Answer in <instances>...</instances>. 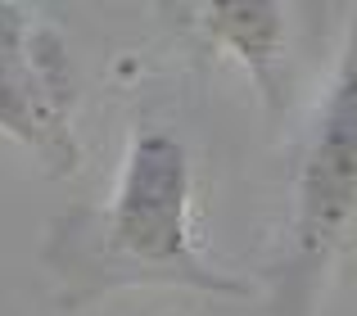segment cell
Wrapping results in <instances>:
<instances>
[{
    "label": "cell",
    "mask_w": 357,
    "mask_h": 316,
    "mask_svg": "<svg viewBox=\"0 0 357 316\" xmlns=\"http://www.w3.org/2000/svg\"><path fill=\"white\" fill-rule=\"evenodd\" d=\"M357 244V5L335 68L298 132L285 203L262 262L271 316H317L321 294Z\"/></svg>",
    "instance_id": "2"
},
{
    "label": "cell",
    "mask_w": 357,
    "mask_h": 316,
    "mask_svg": "<svg viewBox=\"0 0 357 316\" xmlns=\"http://www.w3.org/2000/svg\"><path fill=\"white\" fill-rule=\"evenodd\" d=\"M199 154L172 109L145 100L105 199L73 203L45 226L41 271L54 308L82 312L122 290H190L249 299L253 281L199 244Z\"/></svg>",
    "instance_id": "1"
},
{
    "label": "cell",
    "mask_w": 357,
    "mask_h": 316,
    "mask_svg": "<svg viewBox=\"0 0 357 316\" xmlns=\"http://www.w3.org/2000/svg\"><path fill=\"white\" fill-rule=\"evenodd\" d=\"M0 136L23 145L50 176L82 167L68 45L59 27L23 0H0Z\"/></svg>",
    "instance_id": "3"
},
{
    "label": "cell",
    "mask_w": 357,
    "mask_h": 316,
    "mask_svg": "<svg viewBox=\"0 0 357 316\" xmlns=\"http://www.w3.org/2000/svg\"><path fill=\"white\" fill-rule=\"evenodd\" d=\"M163 14L181 18V32H190L208 50H227L249 68L271 127H280L289 109V9L267 0H231V5H172Z\"/></svg>",
    "instance_id": "4"
}]
</instances>
